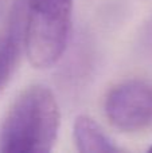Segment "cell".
<instances>
[{"label": "cell", "mask_w": 152, "mask_h": 153, "mask_svg": "<svg viewBox=\"0 0 152 153\" xmlns=\"http://www.w3.org/2000/svg\"><path fill=\"white\" fill-rule=\"evenodd\" d=\"M61 111L53 91L32 85L15 98L0 126V153H47L55 144Z\"/></svg>", "instance_id": "1"}, {"label": "cell", "mask_w": 152, "mask_h": 153, "mask_svg": "<svg viewBox=\"0 0 152 153\" xmlns=\"http://www.w3.org/2000/svg\"><path fill=\"white\" fill-rule=\"evenodd\" d=\"M73 0L24 1V48L30 63L48 69L61 59L72 27Z\"/></svg>", "instance_id": "2"}, {"label": "cell", "mask_w": 152, "mask_h": 153, "mask_svg": "<svg viewBox=\"0 0 152 153\" xmlns=\"http://www.w3.org/2000/svg\"><path fill=\"white\" fill-rule=\"evenodd\" d=\"M104 110L110 124L127 133L139 132L152 124V83L128 79L107 94Z\"/></svg>", "instance_id": "3"}, {"label": "cell", "mask_w": 152, "mask_h": 153, "mask_svg": "<svg viewBox=\"0 0 152 153\" xmlns=\"http://www.w3.org/2000/svg\"><path fill=\"white\" fill-rule=\"evenodd\" d=\"M24 47V1L16 0L0 35V93L10 83Z\"/></svg>", "instance_id": "4"}, {"label": "cell", "mask_w": 152, "mask_h": 153, "mask_svg": "<svg viewBox=\"0 0 152 153\" xmlns=\"http://www.w3.org/2000/svg\"><path fill=\"white\" fill-rule=\"evenodd\" d=\"M73 136L77 149L81 153H115L121 152L101 129L98 124L89 116H78L73 126Z\"/></svg>", "instance_id": "5"}, {"label": "cell", "mask_w": 152, "mask_h": 153, "mask_svg": "<svg viewBox=\"0 0 152 153\" xmlns=\"http://www.w3.org/2000/svg\"><path fill=\"white\" fill-rule=\"evenodd\" d=\"M150 151H151V152H152V145H151V148H150Z\"/></svg>", "instance_id": "6"}]
</instances>
